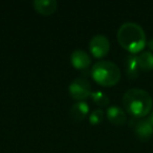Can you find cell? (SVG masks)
Returning <instances> with one entry per match:
<instances>
[{"instance_id": "5bb4252c", "label": "cell", "mask_w": 153, "mask_h": 153, "mask_svg": "<svg viewBox=\"0 0 153 153\" xmlns=\"http://www.w3.org/2000/svg\"><path fill=\"white\" fill-rule=\"evenodd\" d=\"M104 119V112L102 109H94V111H91V113L89 114V123L91 125H98Z\"/></svg>"}, {"instance_id": "8992f818", "label": "cell", "mask_w": 153, "mask_h": 153, "mask_svg": "<svg viewBox=\"0 0 153 153\" xmlns=\"http://www.w3.org/2000/svg\"><path fill=\"white\" fill-rule=\"evenodd\" d=\"M70 61H71V64L74 68L81 70L88 68L91 63L89 55L82 49H76L72 51L70 55Z\"/></svg>"}, {"instance_id": "6da1fadb", "label": "cell", "mask_w": 153, "mask_h": 153, "mask_svg": "<svg viewBox=\"0 0 153 153\" xmlns=\"http://www.w3.org/2000/svg\"><path fill=\"white\" fill-rule=\"evenodd\" d=\"M120 45L131 53H137L146 46V34L143 27L134 22H125L117 30Z\"/></svg>"}, {"instance_id": "277c9868", "label": "cell", "mask_w": 153, "mask_h": 153, "mask_svg": "<svg viewBox=\"0 0 153 153\" xmlns=\"http://www.w3.org/2000/svg\"><path fill=\"white\" fill-rule=\"evenodd\" d=\"M68 90H69L71 98L78 102L85 101L91 94V86H90L89 81L84 79V78L74 79L69 84Z\"/></svg>"}, {"instance_id": "52a82bcc", "label": "cell", "mask_w": 153, "mask_h": 153, "mask_svg": "<svg viewBox=\"0 0 153 153\" xmlns=\"http://www.w3.org/2000/svg\"><path fill=\"white\" fill-rule=\"evenodd\" d=\"M33 7L41 15L49 16L58 9V2L56 0H35Z\"/></svg>"}, {"instance_id": "ba28073f", "label": "cell", "mask_w": 153, "mask_h": 153, "mask_svg": "<svg viewBox=\"0 0 153 153\" xmlns=\"http://www.w3.org/2000/svg\"><path fill=\"white\" fill-rule=\"evenodd\" d=\"M134 132L140 140H148L153 135V126L147 120H140L134 126Z\"/></svg>"}, {"instance_id": "5b68a950", "label": "cell", "mask_w": 153, "mask_h": 153, "mask_svg": "<svg viewBox=\"0 0 153 153\" xmlns=\"http://www.w3.org/2000/svg\"><path fill=\"white\" fill-rule=\"evenodd\" d=\"M89 49L94 58H104L110 49V42L109 39L104 35H96L92 37L89 42Z\"/></svg>"}, {"instance_id": "9c48e42d", "label": "cell", "mask_w": 153, "mask_h": 153, "mask_svg": "<svg viewBox=\"0 0 153 153\" xmlns=\"http://www.w3.org/2000/svg\"><path fill=\"white\" fill-rule=\"evenodd\" d=\"M89 113V105L85 101L74 103L70 108V117L74 121H83Z\"/></svg>"}, {"instance_id": "9a60e30c", "label": "cell", "mask_w": 153, "mask_h": 153, "mask_svg": "<svg viewBox=\"0 0 153 153\" xmlns=\"http://www.w3.org/2000/svg\"><path fill=\"white\" fill-rule=\"evenodd\" d=\"M147 45H148V47L150 48V51H153V39L149 40L148 42H147Z\"/></svg>"}, {"instance_id": "3957f363", "label": "cell", "mask_w": 153, "mask_h": 153, "mask_svg": "<svg viewBox=\"0 0 153 153\" xmlns=\"http://www.w3.org/2000/svg\"><path fill=\"white\" fill-rule=\"evenodd\" d=\"M91 76L94 81L101 86L110 87L117 84L121 80V70L113 62L102 60L92 66Z\"/></svg>"}, {"instance_id": "30bf717a", "label": "cell", "mask_w": 153, "mask_h": 153, "mask_svg": "<svg viewBox=\"0 0 153 153\" xmlns=\"http://www.w3.org/2000/svg\"><path fill=\"white\" fill-rule=\"evenodd\" d=\"M107 119L115 126H122L126 123V113L121 107L119 106H110L107 109Z\"/></svg>"}, {"instance_id": "2e32d148", "label": "cell", "mask_w": 153, "mask_h": 153, "mask_svg": "<svg viewBox=\"0 0 153 153\" xmlns=\"http://www.w3.org/2000/svg\"><path fill=\"white\" fill-rule=\"evenodd\" d=\"M148 121L150 122V123H151V125L153 126V112L151 113V114H150V117H148Z\"/></svg>"}, {"instance_id": "7a4b0ae2", "label": "cell", "mask_w": 153, "mask_h": 153, "mask_svg": "<svg viewBox=\"0 0 153 153\" xmlns=\"http://www.w3.org/2000/svg\"><path fill=\"white\" fill-rule=\"evenodd\" d=\"M123 105L128 113L134 117H146L153 106L152 97L140 88H131L123 97Z\"/></svg>"}, {"instance_id": "8fae6325", "label": "cell", "mask_w": 153, "mask_h": 153, "mask_svg": "<svg viewBox=\"0 0 153 153\" xmlns=\"http://www.w3.org/2000/svg\"><path fill=\"white\" fill-rule=\"evenodd\" d=\"M126 66V74H127L128 78L130 79H135L140 74V66H138L137 57L133 55H129L126 57L125 61Z\"/></svg>"}, {"instance_id": "7c38bea8", "label": "cell", "mask_w": 153, "mask_h": 153, "mask_svg": "<svg viewBox=\"0 0 153 153\" xmlns=\"http://www.w3.org/2000/svg\"><path fill=\"white\" fill-rule=\"evenodd\" d=\"M137 62L140 69L149 71L153 69V53L152 51H143L137 56Z\"/></svg>"}, {"instance_id": "4fadbf2b", "label": "cell", "mask_w": 153, "mask_h": 153, "mask_svg": "<svg viewBox=\"0 0 153 153\" xmlns=\"http://www.w3.org/2000/svg\"><path fill=\"white\" fill-rule=\"evenodd\" d=\"M90 98L94 101V104L99 105V106L104 107L109 104V97L103 91H101V90H97V91L91 92Z\"/></svg>"}]
</instances>
